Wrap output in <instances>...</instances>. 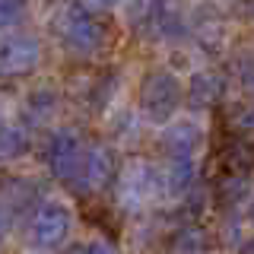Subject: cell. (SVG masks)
<instances>
[{"instance_id":"1","label":"cell","mask_w":254,"mask_h":254,"mask_svg":"<svg viewBox=\"0 0 254 254\" xmlns=\"http://www.w3.org/2000/svg\"><path fill=\"white\" fill-rule=\"evenodd\" d=\"M54 35L70 54H83V58H89L105 45V26L86 6H64L54 16Z\"/></svg>"},{"instance_id":"2","label":"cell","mask_w":254,"mask_h":254,"mask_svg":"<svg viewBox=\"0 0 254 254\" xmlns=\"http://www.w3.org/2000/svg\"><path fill=\"white\" fill-rule=\"evenodd\" d=\"M181 102H185V86L172 70H153L143 76L140 83V108L146 115V121L165 127L178 115Z\"/></svg>"},{"instance_id":"3","label":"cell","mask_w":254,"mask_h":254,"mask_svg":"<svg viewBox=\"0 0 254 254\" xmlns=\"http://www.w3.org/2000/svg\"><path fill=\"white\" fill-rule=\"evenodd\" d=\"M162 190H165L162 172L156 165L143 162V159L124 165V172L118 175V200H121L124 210H143L153 200H159Z\"/></svg>"},{"instance_id":"4","label":"cell","mask_w":254,"mask_h":254,"mask_svg":"<svg viewBox=\"0 0 254 254\" xmlns=\"http://www.w3.org/2000/svg\"><path fill=\"white\" fill-rule=\"evenodd\" d=\"M83 159H86L83 137L76 130H70V127H58L45 140V165L58 181L76 185L79 172H83Z\"/></svg>"},{"instance_id":"5","label":"cell","mask_w":254,"mask_h":254,"mask_svg":"<svg viewBox=\"0 0 254 254\" xmlns=\"http://www.w3.org/2000/svg\"><path fill=\"white\" fill-rule=\"evenodd\" d=\"M70 226H73L70 206L61 200H45L35 206V213L26 222V242L32 248H58L70 235Z\"/></svg>"},{"instance_id":"6","label":"cell","mask_w":254,"mask_h":254,"mask_svg":"<svg viewBox=\"0 0 254 254\" xmlns=\"http://www.w3.org/2000/svg\"><path fill=\"white\" fill-rule=\"evenodd\" d=\"M42 61V45L35 35L16 32V35H0V79L26 76Z\"/></svg>"},{"instance_id":"7","label":"cell","mask_w":254,"mask_h":254,"mask_svg":"<svg viewBox=\"0 0 254 254\" xmlns=\"http://www.w3.org/2000/svg\"><path fill=\"white\" fill-rule=\"evenodd\" d=\"M203 133H200V124L197 121H188V118H178L162 127V149H165V159H194L197 146H200Z\"/></svg>"},{"instance_id":"8","label":"cell","mask_w":254,"mask_h":254,"mask_svg":"<svg viewBox=\"0 0 254 254\" xmlns=\"http://www.w3.org/2000/svg\"><path fill=\"white\" fill-rule=\"evenodd\" d=\"M115 175V156L108 146H89L83 159V172H79V188L86 190H102Z\"/></svg>"},{"instance_id":"9","label":"cell","mask_w":254,"mask_h":254,"mask_svg":"<svg viewBox=\"0 0 254 254\" xmlns=\"http://www.w3.org/2000/svg\"><path fill=\"white\" fill-rule=\"evenodd\" d=\"M226 175H248L254 172V143L251 137H235L226 149L219 153Z\"/></svg>"},{"instance_id":"10","label":"cell","mask_w":254,"mask_h":254,"mask_svg":"<svg viewBox=\"0 0 254 254\" xmlns=\"http://www.w3.org/2000/svg\"><path fill=\"white\" fill-rule=\"evenodd\" d=\"M222 95V79L216 73H210V70H200V73H194L190 79V105L194 108H210L216 105Z\"/></svg>"},{"instance_id":"11","label":"cell","mask_w":254,"mask_h":254,"mask_svg":"<svg viewBox=\"0 0 254 254\" xmlns=\"http://www.w3.org/2000/svg\"><path fill=\"white\" fill-rule=\"evenodd\" d=\"M206 251H210V235L194 222L178 229L169 242V254H206Z\"/></svg>"},{"instance_id":"12","label":"cell","mask_w":254,"mask_h":254,"mask_svg":"<svg viewBox=\"0 0 254 254\" xmlns=\"http://www.w3.org/2000/svg\"><path fill=\"white\" fill-rule=\"evenodd\" d=\"M162 185L169 194H185L194 185V159H169L162 172Z\"/></svg>"},{"instance_id":"13","label":"cell","mask_w":254,"mask_h":254,"mask_svg":"<svg viewBox=\"0 0 254 254\" xmlns=\"http://www.w3.org/2000/svg\"><path fill=\"white\" fill-rule=\"evenodd\" d=\"M54 111H58V92L54 89H35L26 99V108H22V115H26V124H42L48 118H54Z\"/></svg>"},{"instance_id":"14","label":"cell","mask_w":254,"mask_h":254,"mask_svg":"<svg viewBox=\"0 0 254 254\" xmlns=\"http://www.w3.org/2000/svg\"><path fill=\"white\" fill-rule=\"evenodd\" d=\"M29 149V127L26 124H3L0 127V159H16Z\"/></svg>"},{"instance_id":"15","label":"cell","mask_w":254,"mask_h":254,"mask_svg":"<svg viewBox=\"0 0 254 254\" xmlns=\"http://www.w3.org/2000/svg\"><path fill=\"white\" fill-rule=\"evenodd\" d=\"M216 194H219V203L238 206L245 197H248V175H226Z\"/></svg>"},{"instance_id":"16","label":"cell","mask_w":254,"mask_h":254,"mask_svg":"<svg viewBox=\"0 0 254 254\" xmlns=\"http://www.w3.org/2000/svg\"><path fill=\"white\" fill-rule=\"evenodd\" d=\"M226 124L235 137H251L254 133V105H235L226 111Z\"/></svg>"},{"instance_id":"17","label":"cell","mask_w":254,"mask_h":254,"mask_svg":"<svg viewBox=\"0 0 254 254\" xmlns=\"http://www.w3.org/2000/svg\"><path fill=\"white\" fill-rule=\"evenodd\" d=\"M26 10H29V0H0V32L16 26L26 16Z\"/></svg>"},{"instance_id":"18","label":"cell","mask_w":254,"mask_h":254,"mask_svg":"<svg viewBox=\"0 0 254 254\" xmlns=\"http://www.w3.org/2000/svg\"><path fill=\"white\" fill-rule=\"evenodd\" d=\"M13 222H16V213L10 210V203L0 197V242H3V238L13 232Z\"/></svg>"},{"instance_id":"19","label":"cell","mask_w":254,"mask_h":254,"mask_svg":"<svg viewBox=\"0 0 254 254\" xmlns=\"http://www.w3.org/2000/svg\"><path fill=\"white\" fill-rule=\"evenodd\" d=\"M76 254H115V248H111L108 242H102V238H92V242L79 245Z\"/></svg>"},{"instance_id":"20","label":"cell","mask_w":254,"mask_h":254,"mask_svg":"<svg viewBox=\"0 0 254 254\" xmlns=\"http://www.w3.org/2000/svg\"><path fill=\"white\" fill-rule=\"evenodd\" d=\"M238 254H254V235L248 238V242H242V248H238Z\"/></svg>"},{"instance_id":"21","label":"cell","mask_w":254,"mask_h":254,"mask_svg":"<svg viewBox=\"0 0 254 254\" xmlns=\"http://www.w3.org/2000/svg\"><path fill=\"white\" fill-rule=\"evenodd\" d=\"M248 219H251V226H254V200H251V206H248Z\"/></svg>"},{"instance_id":"22","label":"cell","mask_w":254,"mask_h":254,"mask_svg":"<svg viewBox=\"0 0 254 254\" xmlns=\"http://www.w3.org/2000/svg\"><path fill=\"white\" fill-rule=\"evenodd\" d=\"M0 127H3V115H0Z\"/></svg>"},{"instance_id":"23","label":"cell","mask_w":254,"mask_h":254,"mask_svg":"<svg viewBox=\"0 0 254 254\" xmlns=\"http://www.w3.org/2000/svg\"><path fill=\"white\" fill-rule=\"evenodd\" d=\"M251 13H254V3H251Z\"/></svg>"}]
</instances>
